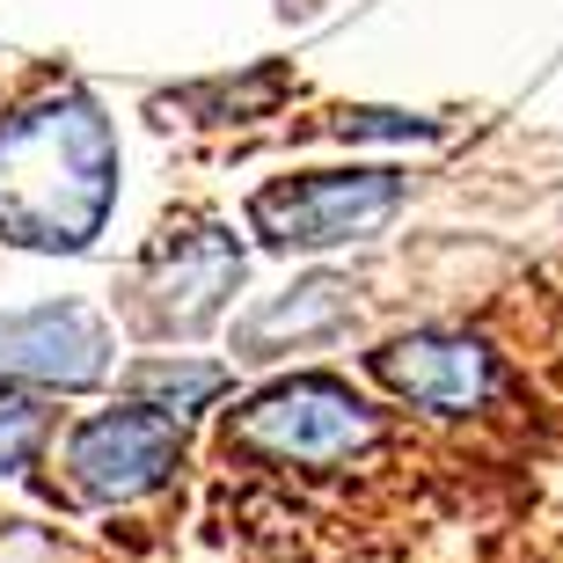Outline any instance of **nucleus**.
Masks as SVG:
<instances>
[{"label":"nucleus","instance_id":"obj_1","mask_svg":"<svg viewBox=\"0 0 563 563\" xmlns=\"http://www.w3.org/2000/svg\"><path fill=\"white\" fill-rule=\"evenodd\" d=\"M118 190V140L88 96L22 110L0 132V234L22 250H81Z\"/></svg>","mask_w":563,"mask_h":563},{"label":"nucleus","instance_id":"obj_3","mask_svg":"<svg viewBox=\"0 0 563 563\" xmlns=\"http://www.w3.org/2000/svg\"><path fill=\"white\" fill-rule=\"evenodd\" d=\"M374 432H380V418L336 380H286V388L256 396L234 418V439L264 461H344Z\"/></svg>","mask_w":563,"mask_h":563},{"label":"nucleus","instance_id":"obj_8","mask_svg":"<svg viewBox=\"0 0 563 563\" xmlns=\"http://www.w3.org/2000/svg\"><path fill=\"white\" fill-rule=\"evenodd\" d=\"M220 388H228V374H220V366H168V358H154V366H140V374H132V396L154 402V410H176V418H184L190 402L220 396Z\"/></svg>","mask_w":563,"mask_h":563},{"label":"nucleus","instance_id":"obj_9","mask_svg":"<svg viewBox=\"0 0 563 563\" xmlns=\"http://www.w3.org/2000/svg\"><path fill=\"white\" fill-rule=\"evenodd\" d=\"M37 439H44V402L0 396V468H22L37 454Z\"/></svg>","mask_w":563,"mask_h":563},{"label":"nucleus","instance_id":"obj_7","mask_svg":"<svg viewBox=\"0 0 563 563\" xmlns=\"http://www.w3.org/2000/svg\"><path fill=\"white\" fill-rule=\"evenodd\" d=\"M352 314V286L344 278H308V286H292L286 300H264V308L234 330V344L250 358H272L286 336H322V330H336Z\"/></svg>","mask_w":563,"mask_h":563},{"label":"nucleus","instance_id":"obj_2","mask_svg":"<svg viewBox=\"0 0 563 563\" xmlns=\"http://www.w3.org/2000/svg\"><path fill=\"white\" fill-rule=\"evenodd\" d=\"M402 206L396 168H322V176H286V184L250 198V228L272 250H330L352 234H374Z\"/></svg>","mask_w":563,"mask_h":563},{"label":"nucleus","instance_id":"obj_4","mask_svg":"<svg viewBox=\"0 0 563 563\" xmlns=\"http://www.w3.org/2000/svg\"><path fill=\"white\" fill-rule=\"evenodd\" d=\"M184 454V418L176 410H154V402H125V410H103L88 418L66 446V468L88 498H140L176 468Z\"/></svg>","mask_w":563,"mask_h":563},{"label":"nucleus","instance_id":"obj_6","mask_svg":"<svg viewBox=\"0 0 563 563\" xmlns=\"http://www.w3.org/2000/svg\"><path fill=\"white\" fill-rule=\"evenodd\" d=\"M110 336L96 314L81 308H37V314H0V374L22 380H59V388H88L103 374Z\"/></svg>","mask_w":563,"mask_h":563},{"label":"nucleus","instance_id":"obj_5","mask_svg":"<svg viewBox=\"0 0 563 563\" xmlns=\"http://www.w3.org/2000/svg\"><path fill=\"white\" fill-rule=\"evenodd\" d=\"M374 380L388 396L439 410V418H468L490 402V352L461 330H418L396 336L388 352H374Z\"/></svg>","mask_w":563,"mask_h":563}]
</instances>
